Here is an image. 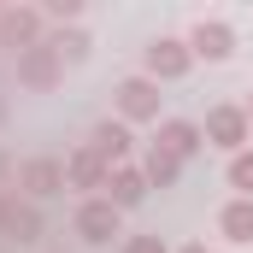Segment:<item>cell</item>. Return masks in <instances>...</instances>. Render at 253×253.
<instances>
[{
  "mask_svg": "<svg viewBox=\"0 0 253 253\" xmlns=\"http://www.w3.org/2000/svg\"><path fill=\"white\" fill-rule=\"evenodd\" d=\"M18 77H24L30 88H47V83H59V47H53V42H36V47H24V53H18Z\"/></svg>",
  "mask_w": 253,
  "mask_h": 253,
  "instance_id": "cell-3",
  "label": "cell"
},
{
  "mask_svg": "<svg viewBox=\"0 0 253 253\" xmlns=\"http://www.w3.org/2000/svg\"><path fill=\"white\" fill-rule=\"evenodd\" d=\"M200 141H206V129L189 124V118H165V124H159V147H165L171 159H189V153H200Z\"/></svg>",
  "mask_w": 253,
  "mask_h": 253,
  "instance_id": "cell-8",
  "label": "cell"
},
{
  "mask_svg": "<svg viewBox=\"0 0 253 253\" xmlns=\"http://www.w3.org/2000/svg\"><path fill=\"white\" fill-rule=\"evenodd\" d=\"M0 224L18 236V242H30V236H42V218L30 212V206H0Z\"/></svg>",
  "mask_w": 253,
  "mask_h": 253,
  "instance_id": "cell-15",
  "label": "cell"
},
{
  "mask_svg": "<svg viewBox=\"0 0 253 253\" xmlns=\"http://www.w3.org/2000/svg\"><path fill=\"white\" fill-rule=\"evenodd\" d=\"M147 194V177H141V165H112V177H106V200L124 212V206H135Z\"/></svg>",
  "mask_w": 253,
  "mask_h": 253,
  "instance_id": "cell-9",
  "label": "cell"
},
{
  "mask_svg": "<svg viewBox=\"0 0 253 253\" xmlns=\"http://www.w3.org/2000/svg\"><path fill=\"white\" fill-rule=\"evenodd\" d=\"M218 224H224V236H230V242H253V200H230Z\"/></svg>",
  "mask_w": 253,
  "mask_h": 253,
  "instance_id": "cell-14",
  "label": "cell"
},
{
  "mask_svg": "<svg viewBox=\"0 0 253 253\" xmlns=\"http://www.w3.org/2000/svg\"><path fill=\"white\" fill-rule=\"evenodd\" d=\"M124 253H165V242H159V236H129Z\"/></svg>",
  "mask_w": 253,
  "mask_h": 253,
  "instance_id": "cell-17",
  "label": "cell"
},
{
  "mask_svg": "<svg viewBox=\"0 0 253 253\" xmlns=\"http://www.w3.org/2000/svg\"><path fill=\"white\" fill-rule=\"evenodd\" d=\"M177 171H183V159H171L159 141L147 147V159H141V177H147V189H171L177 183Z\"/></svg>",
  "mask_w": 253,
  "mask_h": 253,
  "instance_id": "cell-12",
  "label": "cell"
},
{
  "mask_svg": "<svg viewBox=\"0 0 253 253\" xmlns=\"http://www.w3.org/2000/svg\"><path fill=\"white\" fill-rule=\"evenodd\" d=\"M206 141L242 153V141H248V106H212L206 112Z\"/></svg>",
  "mask_w": 253,
  "mask_h": 253,
  "instance_id": "cell-5",
  "label": "cell"
},
{
  "mask_svg": "<svg viewBox=\"0 0 253 253\" xmlns=\"http://www.w3.org/2000/svg\"><path fill=\"white\" fill-rule=\"evenodd\" d=\"M189 59H194V47H189V42H177V36H153V42H147V77H153V83L183 77Z\"/></svg>",
  "mask_w": 253,
  "mask_h": 253,
  "instance_id": "cell-1",
  "label": "cell"
},
{
  "mask_svg": "<svg viewBox=\"0 0 253 253\" xmlns=\"http://www.w3.org/2000/svg\"><path fill=\"white\" fill-rule=\"evenodd\" d=\"M0 36L18 42V47H36V36H42V12H0Z\"/></svg>",
  "mask_w": 253,
  "mask_h": 253,
  "instance_id": "cell-13",
  "label": "cell"
},
{
  "mask_svg": "<svg viewBox=\"0 0 253 253\" xmlns=\"http://www.w3.org/2000/svg\"><path fill=\"white\" fill-rule=\"evenodd\" d=\"M106 177H112V165H106L94 147H77V153L65 159V183H77V189H106Z\"/></svg>",
  "mask_w": 253,
  "mask_h": 253,
  "instance_id": "cell-7",
  "label": "cell"
},
{
  "mask_svg": "<svg viewBox=\"0 0 253 253\" xmlns=\"http://www.w3.org/2000/svg\"><path fill=\"white\" fill-rule=\"evenodd\" d=\"M183 253H206V248H200V242H189V248H183Z\"/></svg>",
  "mask_w": 253,
  "mask_h": 253,
  "instance_id": "cell-18",
  "label": "cell"
},
{
  "mask_svg": "<svg viewBox=\"0 0 253 253\" xmlns=\"http://www.w3.org/2000/svg\"><path fill=\"white\" fill-rule=\"evenodd\" d=\"M230 189H242V200H253V153L230 159Z\"/></svg>",
  "mask_w": 253,
  "mask_h": 253,
  "instance_id": "cell-16",
  "label": "cell"
},
{
  "mask_svg": "<svg viewBox=\"0 0 253 253\" xmlns=\"http://www.w3.org/2000/svg\"><path fill=\"white\" fill-rule=\"evenodd\" d=\"M77 236H83V242H112V236H118V206H112L106 194H88V200L77 206Z\"/></svg>",
  "mask_w": 253,
  "mask_h": 253,
  "instance_id": "cell-2",
  "label": "cell"
},
{
  "mask_svg": "<svg viewBox=\"0 0 253 253\" xmlns=\"http://www.w3.org/2000/svg\"><path fill=\"white\" fill-rule=\"evenodd\" d=\"M118 112L124 118H159V83L153 77H124L118 83Z\"/></svg>",
  "mask_w": 253,
  "mask_h": 253,
  "instance_id": "cell-4",
  "label": "cell"
},
{
  "mask_svg": "<svg viewBox=\"0 0 253 253\" xmlns=\"http://www.w3.org/2000/svg\"><path fill=\"white\" fill-rule=\"evenodd\" d=\"M248 124H253V100H248Z\"/></svg>",
  "mask_w": 253,
  "mask_h": 253,
  "instance_id": "cell-19",
  "label": "cell"
},
{
  "mask_svg": "<svg viewBox=\"0 0 253 253\" xmlns=\"http://www.w3.org/2000/svg\"><path fill=\"white\" fill-rule=\"evenodd\" d=\"M189 47L206 53V59H230V53H236V30H230L224 18H200L194 36H189Z\"/></svg>",
  "mask_w": 253,
  "mask_h": 253,
  "instance_id": "cell-6",
  "label": "cell"
},
{
  "mask_svg": "<svg viewBox=\"0 0 253 253\" xmlns=\"http://www.w3.org/2000/svg\"><path fill=\"white\" fill-rule=\"evenodd\" d=\"M88 147H94L106 165H129V159H124V153H129V129H124V124H112V118H106V124H94Z\"/></svg>",
  "mask_w": 253,
  "mask_h": 253,
  "instance_id": "cell-10",
  "label": "cell"
},
{
  "mask_svg": "<svg viewBox=\"0 0 253 253\" xmlns=\"http://www.w3.org/2000/svg\"><path fill=\"white\" fill-rule=\"evenodd\" d=\"M18 183L30 194H53V189H65V165L59 159H30V165L18 171Z\"/></svg>",
  "mask_w": 253,
  "mask_h": 253,
  "instance_id": "cell-11",
  "label": "cell"
}]
</instances>
